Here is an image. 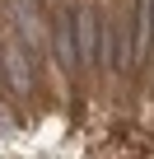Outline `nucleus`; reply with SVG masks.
Returning a JSON list of instances; mask_svg holds the SVG:
<instances>
[{"mask_svg":"<svg viewBox=\"0 0 154 159\" xmlns=\"http://www.w3.org/2000/svg\"><path fill=\"white\" fill-rule=\"evenodd\" d=\"M0 70L10 75V89H14V94H33L37 75H33V61H28V47H24V38H19V42H10L5 52H0Z\"/></svg>","mask_w":154,"mask_h":159,"instance_id":"1","label":"nucleus"},{"mask_svg":"<svg viewBox=\"0 0 154 159\" xmlns=\"http://www.w3.org/2000/svg\"><path fill=\"white\" fill-rule=\"evenodd\" d=\"M98 5H80L75 10V52H80V66L98 61Z\"/></svg>","mask_w":154,"mask_h":159,"instance_id":"2","label":"nucleus"},{"mask_svg":"<svg viewBox=\"0 0 154 159\" xmlns=\"http://www.w3.org/2000/svg\"><path fill=\"white\" fill-rule=\"evenodd\" d=\"M10 14H14V28H19L24 47L42 52V10H37V0H10Z\"/></svg>","mask_w":154,"mask_h":159,"instance_id":"3","label":"nucleus"},{"mask_svg":"<svg viewBox=\"0 0 154 159\" xmlns=\"http://www.w3.org/2000/svg\"><path fill=\"white\" fill-rule=\"evenodd\" d=\"M51 24H56V38H51V42H56V61H61V70H80V52H75V14L61 10Z\"/></svg>","mask_w":154,"mask_h":159,"instance_id":"4","label":"nucleus"}]
</instances>
